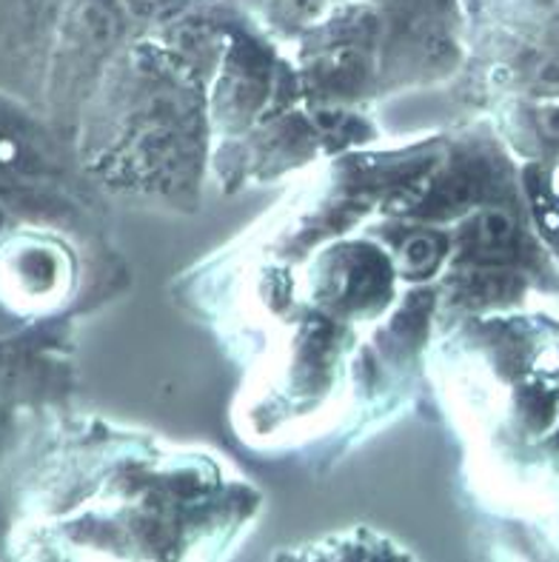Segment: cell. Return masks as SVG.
Instances as JSON below:
<instances>
[{
    "label": "cell",
    "instance_id": "cell-1",
    "mask_svg": "<svg viewBox=\"0 0 559 562\" xmlns=\"http://www.w3.org/2000/svg\"><path fill=\"white\" fill-rule=\"evenodd\" d=\"M277 562H414L411 554L400 551L382 537H371L366 531L351 537H334L326 542H314L305 549L289 551Z\"/></svg>",
    "mask_w": 559,
    "mask_h": 562
},
{
    "label": "cell",
    "instance_id": "cell-2",
    "mask_svg": "<svg viewBox=\"0 0 559 562\" xmlns=\"http://www.w3.org/2000/svg\"><path fill=\"white\" fill-rule=\"evenodd\" d=\"M514 240V221L503 212H489L480 217V243L489 249H503Z\"/></svg>",
    "mask_w": 559,
    "mask_h": 562
},
{
    "label": "cell",
    "instance_id": "cell-3",
    "mask_svg": "<svg viewBox=\"0 0 559 562\" xmlns=\"http://www.w3.org/2000/svg\"><path fill=\"white\" fill-rule=\"evenodd\" d=\"M80 18H83V26L89 29V35L98 43L112 41L114 32H118V18H114L112 9L103 7V3H89Z\"/></svg>",
    "mask_w": 559,
    "mask_h": 562
},
{
    "label": "cell",
    "instance_id": "cell-4",
    "mask_svg": "<svg viewBox=\"0 0 559 562\" xmlns=\"http://www.w3.org/2000/svg\"><path fill=\"white\" fill-rule=\"evenodd\" d=\"M439 246L428 237H414V240L405 243L403 249V260H405V269L409 271H425L428 266L434 263V257H437Z\"/></svg>",
    "mask_w": 559,
    "mask_h": 562
}]
</instances>
